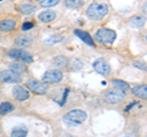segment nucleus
Returning a JSON list of instances; mask_svg holds the SVG:
<instances>
[{
    "instance_id": "f257e3e1",
    "label": "nucleus",
    "mask_w": 147,
    "mask_h": 137,
    "mask_svg": "<svg viewBox=\"0 0 147 137\" xmlns=\"http://www.w3.org/2000/svg\"><path fill=\"white\" fill-rule=\"evenodd\" d=\"M86 13L92 20H100L108 13V6L105 5V4L92 3L91 5L87 7Z\"/></svg>"
},
{
    "instance_id": "39448f33",
    "label": "nucleus",
    "mask_w": 147,
    "mask_h": 137,
    "mask_svg": "<svg viewBox=\"0 0 147 137\" xmlns=\"http://www.w3.org/2000/svg\"><path fill=\"white\" fill-rule=\"evenodd\" d=\"M9 56L13 58V59H17V60H21L26 64H31L33 61V58L30 53H27L26 50H21V49H15L12 48L9 50Z\"/></svg>"
},
{
    "instance_id": "6ab92c4d",
    "label": "nucleus",
    "mask_w": 147,
    "mask_h": 137,
    "mask_svg": "<svg viewBox=\"0 0 147 137\" xmlns=\"http://www.w3.org/2000/svg\"><path fill=\"white\" fill-rule=\"evenodd\" d=\"M32 43V37L31 36H20L16 39V44L18 47H27Z\"/></svg>"
},
{
    "instance_id": "b1692460",
    "label": "nucleus",
    "mask_w": 147,
    "mask_h": 137,
    "mask_svg": "<svg viewBox=\"0 0 147 137\" xmlns=\"http://www.w3.org/2000/svg\"><path fill=\"white\" fill-rule=\"evenodd\" d=\"M61 40V36H55V37H50L48 39H45V43L47 44H50V43H57V42H60Z\"/></svg>"
},
{
    "instance_id": "a878e982",
    "label": "nucleus",
    "mask_w": 147,
    "mask_h": 137,
    "mask_svg": "<svg viewBox=\"0 0 147 137\" xmlns=\"http://www.w3.org/2000/svg\"><path fill=\"white\" fill-rule=\"evenodd\" d=\"M33 27H34L33 22H25V24L22 25V31H28L31 28H33Z\"/></svg>"
},
{
    "instance_id": "4be33fe9",
    "label": "nucleus",
    "mask_w": 147,
    "mask_h": 137,
    "mask_svg": "<svg viewBox=\"0 0 147 137\" xmlns=\"http://www.w3.org/2000/svg\"><path fill=\"white\" fill-rule=\"evenodd\" d=\"M26 136H27L26 127H16L11 132V137H26Z\"/></svg>"
},
{
    "instance_id": "aec40b11",
    "label": "nucleus",
    "mask_w": 147,
    "mask_h": 137,
    "mask_svg": "<svg viewBox=\"0 0 147 137\" xmlns=\"http://www.w3.org/2000/svg\"><path fill=\"white\" fill-rule=\"evenodd\" d=\"M13 110V105L10 102H4L0 104V115H5Z\"/></svg>"
},
{
    "instance_id": "f3484780",
    "label": "nucleus",
    "mask_w": 147,
    "mask_h": 137,
    "mask_svg": "<svg viewBox=\"0 0 147 137\" xmlns=\"http://www.w3.org/2000/svg\"><path fill=\"white\" fill-rule=\"evenodd\" d=\"M10 70L13 71L17 75H21V74H24V72H26V66L22 62L13 61V62L10 64Z\"/></svg>"
},
{
    "instance_id": "dca6fc26",
    "label": "nucleus",
    "mask_w": 147,
    "mask_h": 137,
    "mask_svg": "<svg viewBox=\"0 0 147 137\" xmlns=\"http://www.w3.org/2000/svg\"><path fill=\"white\" fill-rule=\"evenodd\" d=\"M53 65H55L59 68H63V67H66L69 65V60L66 56L64 55H58L53 59Z\"/></svg>"
},
{
    "instance_id": "ddd939ff",
    "label": "nucleus",
    "mask_w": 147,
    "mask_h": 137,
    "mask_svg": "<svg viewBox=\"0 0 147 137\" xmlns=\"http://www.w3.org/2000/svg\"><path fill=\"white\" fill-rule=\"evenodd\" d=\"M16 21L13 19H5L0 22V31L3 32H9V31H12L13 28L16 27Z\"/></svg>"
},
{
    "instance_id": "5701e85b",
    "label": "nucleus",
    "mask_w": 147,
    "mask_h": 137,
    "mask_svg": "<svg viewBox=\"0 0 147 137\" xmlns=\"http://www.w3.org/2000/svg\"><path fill=\"white\" fill-rule=\"evenodd\" d=\"M58 3H59V1H57V0H43V1H40V5L49 7V6L58 5Z\"/></svg>"
},
{
    "instance_id": "0eeeda50",
    "label": "nucleus",
    "mask_w": 147,
    "mask_h": 137,
    "mask_svg": "<svg viewBox=\"0 0 147 137\" xmlns=\"http://www.w3.org/2000/svg\"><path fill=\"white\" fill-rule=\"evenodd\" d=\"M93 68L100 75H109L110 70H112L110 65L104 60V59H98V60H96L93 62Z\"/></svg>"
},
{
    "instance_id": "6e6552de",
    "label": "nucleus",
    "mask_w": 147,
    "mask_h": 137,
    "mask_svg": "<svg viewBox=\"0 0 147 137\" xmlns=\"http://www.w3.org/2000/svg\"><path fill=\"white\" fill-rule=\"evenodd\" d=\"M0 79H1L3 82H6V83H18L21 81V76L15 74L11 70H5L0 74Z\"/></svg>"
},
{
    "instance_id": "9d476101",
    "label": "nucleus",
    "mask_w": 147,
    "mask_h": 137,
    "mask_svg": "<svg viewBox=\"0 0 147 137\" xmlns=\"http://www.w3.org/2000/svg\"><path fill=\"white\" fill-rule=\"evenodd\" d=\"M12 94L15 95V98L20 102H24V100L30 98V93L25 87H21V86H15L12 88Z\"/></svg>"
},
{
    "instance_id": "f03ea898",
    "label": "nucleus",
    "mask_w": 147,
    "mask_h": 137,
    "mask_svg": "<svg viewBox=\"0 0 147 137\" xmlns=\"http://www.w3.org/2000/svg\"><path fill=\"white\" fill-rule=\"evenodd\" d=\"M117 38V33L114 30H110V28H99L94 34V39L97 42L102 43V44H110L113 43Z\"/></svg>"
},
{
    "instance_id": "412c9836",
    "label": "nucleus",
    "mask_w": 147,
    "mask_h": 137,
    "mask_svg": "<svg viewBox=\"0 0 147 137\" xmlns=\"http://www.w3.org/2000/svg\"><path fill=\"white\" fill-rule=\"evenodd\" d=\"M36 10V6L32 5V4H21L18 5V11L22 13H31Z\"/></svg>"
},
{
    "instance_id": "9b49d317",
    "label": "nucleus",
    "mask_w": 147,
    "mask_h": 137,
    "mask_svg": "<svg viewBox=\"0 0 147 137\" xmlns=\"http://www.w3.org/2000/svg\"><path fill=\"white\" fill-rule=\"evenodd\" d=\"M74 33H75L81 40H84L86 44L91 45V47H93V45H94V40L90 36V33H87V32H85V31H81V30H75V31H74Z\"/></svg>"
},
{
    "instance_id": "393cba45",
    "label": "nucleus",
    "mask_w": 147,
    "mask_h": 137,
    "mask_svg": "<svg viewBox=\"0 0 147 137\" xmlns=\"http://www.w3.org/2000/svg\"><path fill=\"white\" fill-rule=\"evenodd\" d=\"M132 65H134V66H136V67H139L140 70H142V71H146V64H145V62L134 61V62H132Z\"/></svg>"
},
{
    "instance_id": "2eb2a0df",
    "label": "nucleus",
    "mask_w": 147,
    "mask_h": 137,
    "mask_svg": "<svg viewBox=\"0 0 147 137\" xmlns=\"http://www.w3.org/2000/svg\"><path fill=\"white\" fill-rule=\"evenodd\" d=\"M55 17H57V13H55V11H52V10H44L43 12H40L38 15V19L42 22H52L54 21Z\"/></svg>"
},
{
    "instance_id": "4468645a",
    "label": "nucleus",
    "mask_w": 147,
    "mask_h": 137,
    "mask_svg": "<svg viewBox=\"0 0 147 137\" xmlns=\"http://www.w3.org/2000/svg\"><path fill=\"white\" fill-rule=\"evenodd\" d=\"M146 24V19L142 16H134L129 20V25L130 27H134V28H142Z\"/></svg>"
},
{
    "instance_id": "bb28decb",
    "label": "nucleus",
    "mask_w": 147,
    "mask_h": 137,
    "mask_svg": "<svg viewBox=\"0 0 147 137\" xmlns=\"http://www.w3.org/2000/svg\"><path fill=\"white\" fill-rule=\"evenodd\" d=\"M82 1H80V0H77V1H74V0H69L67 1V5H72V6H79L81 5Z\"/></svg>"
},
{
    "instance_id": "cd10ccee",
    "label": "nucleus",
    "mask_w": 147,
    "mask_h": 137,
    "mask_svg": "<svg viewBox=\"0 0 147 137\" xmlns=\"http://www.w3.org/2000/svg\"><path fill=\"white\" fill-rule=\"evenodd\" d=\"M120 137H136V136H132V135H121Z\"/></svg>"
},
{
    "instance_id": "7ed1b4c3",
    "label": "nucleus",
    "mask_w": 147,
    "mask_h": 137,
    "mask_svg": "<svg viewBox=\"0 0 147 137\" xmlns=\"http://www.w3.org/2000/svg\"><path fill=\"white\" fill-rule=\"evenodd\" d=\"M87 119V114L84 111V110H70L69 113H66L64 115V121L67 122V124H82L85 122Z\"/></svg>"
},
{
    "instance_id": "423d86ee",
    "label": "nucleus",
    "mask_w": 147,
    "mask_h": 137,
    "mask_svg": "<svg viewBox=\"0 0 147 137\" xmlns=\"http://www.w3.org/2000/svg\"><path fill=\"white\" fill-rule=\"evenodd\" d=\"M42 80L44 83H58L63 80V72L60 70H48L43 75Z\"/></svg>"
},
{
    "instance_id": "20e7f679",
    "label": "nucleus",
    "mask_w": 147,
    "mask_h": 137,
    "mask_svg": "<svg viewBox=\"0 0 147 137\" xmlns=\"http://www.w3.org/2000/svg\"><path fill=\"white\" fill-rule=\"evenodd\" d=\"M124 98H125V92H123L120 89H117V88L113 91H109V92L104 94V100L108 104H118Z\"/></svg>"
},
{
    "instance_id": "1a4fd4ad",
    "label": "nucleus",
    "mask_w": 147,
    "mask_h": 137,
    "mask_svg": "<svg viewBox=\"0 0 147 137\" xmlns=\"http://www.w3.org/2000/svg\"><path fill=\"white\" fill-rule=\"evenodd\" d=\"M27 87L30 89H32L33 92L36 93H45L48 91V86L44 83V82H39V81H36V80H30L27 82Z\"/></svg>"
},
{
    "instance_id": "f8f14e48",
    "label": "nucleus",
    "mask_w": 147,
    "mask_h": 137,
    "mask_svg": "<svg viewBox=\"0 0 147 137\" xmlns=\"http://www.w3.org/2000/svg\"><path fill=\"white\" fill-rule=\"evenodd\" d=\"M132 94H135L136 97H139L141 99H146L147 98V87L146 85H137V86H134L131 89Z\"/></svg>"
},
{
    "instance_id": "a211bd4d",
    "label": "nucleus",
    "mask_w": 147,
    "mask_h": 137,
    "mask_svg": "<svg viewBox=\"0 0 147 137\" xmlns=\"http://www.w3.org/2000/svg\"><path fill=\"white\" fill-rule=\"evenodd\" d=\"M112 82H113V85L115 86V88H117V89H120V91H123V92H125L126 89H129V88H130V85H129L127 82L123 81V80L115 79V80H113Z\"/></svg>"
}]
</instances>
